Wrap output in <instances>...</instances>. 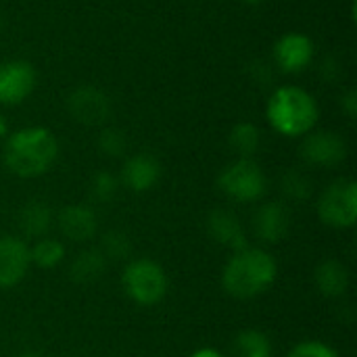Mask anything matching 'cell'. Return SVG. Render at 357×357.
Instances as JSON below:
<instances>
[{"mask_svg":"<svg viewBox=\"0 0 357 357\" xmlns=\"http://www.w3.org/2000/svg\"><path fill=\"white\" fill-rule=\"evenodd\" d=\"M59 157V140L44 126H27L6 136L2 159L10 174L23 180L44 176Z\"/></svg>","mask_w":357,"mask_h":357,"instance_id":"1","label":"cell"},{"mask_svg":"<svg viewBox=\"0 0 357 357\" xmlns=\"http://www.w3.org/2000/svg\"><path fill=\"white\" fill-rule=\"evenodd\" d=\"M266 119L274 132L284 138H303L314 132L320 119L316 96L295 84L278 86L266 105Z\"/></svg>","mask_w":357,"mask_h":357,"instance_id":"2","label":"cell"},{"mask_svg":"<svg viewBox=\"0 0 357 357\" xmlns=\"http://www.w3.org/2000/svg\"><path fill=\"white\" fill-rule=\"evenodd\" d=\"M278 276L276 259L259 247L232 253L222 272V287L234 299H253L266 293Z\"/></svg>","mask_w":357,"mask_h":357,"instance_id":"3","label":"cell"},{"mask_svg":"<svg viewBox=\"0 0 357 357\" xmlns=\"http://www.w3.org/2000/svg\"><path fill=\"white\" fill-rule=\"evenodd\" d=\"M218 188L236 203H255L268 190V178L255 159H236L218 176Z\"/></svg>","mask_w":357,"mask_h":357,"instance_id":"4","label":"cell"},{"mask_svg":"<svg viewBox=\"0 0 357 357\" xmlns=\"http://www.w3.org/2000/svg\"><path fill=\"white\" fill-rule=\"evenodd\" d=\"M121 284H123L126 295L134 303L142 307H151V305H157L165 297L167 274L157 261L140 257L126 266Z\"/></svg>","mask_w":357,"mask_h":357,"instance_id":"5","label":"cell"},{"mask_svg":"<svg viewBox=\"0 0 357 357\" xmlns=\"http://www.w3.org/2000/svg\"><path fill=\"white\" fill-rule=\"evenodd\" d=\"M318 218L335 230H349L357 222V184L354 180H337L318 199Z\"/></svg>","mask_w":357,"mask_h":357,"instance_id":"6","label":"cell"},{"mask_svg":"<svg viewBox=\"0 0 357 357\" xmlns=\"http://www.w3.org/2000/svg\"><path fill=\"white\" fill-rule=\"evenodd\" d=\"M299 155L314 167H337L347 157V142L331 130H318L303 136Z\"/></svg>","mask_w":357,"mask_h":357,"instance_id":"7","label":"cell"},{"mask_svg":"<svg viewBox=\"0 0 357 357\" xmlns=\"http://www.w3.org/2000/svg\"><path fill=\"white\" fill-rule=\"evenodd\" d=\"M272 56H274L276 67L282 73L295 75V73L305 71L312 65V61L316 56V46H314V40L307 33L287 31L274 42Z\"/></svg>","mask_w":357,"mask_h":357,"instance_id":"8","label":"cell"},{"mask_svg":"<svg viewBox=\"0 0 357 357\" xmlns=\"http://www.w3.org/2000/svg\"><path fill=\"white\" fill-rule=\"evenodd\" d=\"M36 67L23 59H10L0 63V105H21L36 88Z\"/></svg>","mask_w":357,"mask_h":357,"instance_id":"9","label":"cell"},{"mask_svg":"<svg viewBox=\"0 0 357 357\" xmlns=\"http://www.w3.org/2000/svg\"><path fill=\"white\" fill-rule=\"evenodd\" d=\"M67 111L82 126H105L111 117V100L98 88L79 86L69 94Z\"/></svg>","mask_w":357,"mask_h":357,"instance_id":"10","label":"cell"},{"mask_svg":"<svg viewBox=\"0 0 357 357\" xmlns=\"http://www.w3.org/2000/svg\"><path fill=\"white\" fill-rule=\"evenodd\" d=\"M29 245L19 236L0 238V289L17 287L29 272Z\"/></svg>","mask_w":357,"mask_h":357,"instance_id":"11","label":"cell"},{"mask_svg":"<svg viewBox=\"0 0 357 357\" xmlns=\"http://www.w3.org/2000/svg\"><path fill=\"white\" fill-rule=\"evenodd\" d=\"M291 232V211L282 201H268L253 215V234L268 245H276Z\"/></svg>","mask_w":357,"mask_h":357,"instance_id":"12","label":"cell"},{"mask_svg":"<svg viewBox=\"0 0 357 357\" xmlns=\"http://www.w3.org/2000/svg\"><path fill=\"white\" fill-rule=\"evenodd\" d=\"M161 178V163L157 157L149 153H138L126 159L119 176V184H123L132 192H146L151 190Z\"/></svg>","mask_w":357,"mask_h":357,"instance_id":"13","label":"cell"},{"mask_svg":"<svg viewBox=\"0 0 357 357\" xmlns=\"http://www.w3.org/2000/svg\"><path fill=\"white\" fill-rule=\"evenodd\" d=\"M59 230L65 238L73 243H86L96 234L98 218L88 205H67L56 215Z\"/></svg>","mask_w":357,"mask_h":357,"instance_id":"14","label":"cell"},{"mask_svg":"<svg viewBox=\"0 0 357 357\" xmlns=\"http://www.w3.org/2000/svg\"><path fill=\"white\" fill-rule=\"evenodd\" d=\"M207 232L209 236L232 251L245 249L247 247V236H245V228L238 220V215L226 207H218L209 213L207 218Z\"/></svg>","mask_w":357,"mask_h":357,"instance_id":"15","label":"cell"},{"mask_svg":"<svg viewBox=\"0 0 357 357\" xmlns=\"http://www.w3.org/2000/svg\"><path fill=\"white\" fill-rule=\"evenodd\" d=\"M316 287L328 299H339L349 289V272L337 259H326L316 268Z\"/></svg>","mask_w":357,"mask_h":357,"instance_id":"16","label":"cell"},{"mask_svg":"<svg viewBox=\"0 0 357 357\" xmlns=\"http://www.w3.org/2000/svg\"><path fill=\"white\" fill-rule=\"evenodd\" d=\"M52 226V209L46 203L31 201L19 211V228L27 238H44Z\"/></svg>","mask_w":357,"mask_h":357,"instance_id":"17","label":"cell"},{"mask_svg":"<svg viewBox=\"0 0 357 357\" xmlns=\"http://www.w3.org/2000/svg\"><path fill=\"white\" fill-rule=\"evenodd\" d=\"M107 264H109L107 257L98 249H86L73 257V261L69 266V276L77 284L94 282L102 276V272L107 270Z\"/></svg>","mask_w":357,"mask_h":357,"instance_id":"18","label":"cell"},{"mask_svg":"<svg viewBox=\"0 0 357 357\" xmlns=\"http://www.w3.org/2000/svg\"><path fill=\"white\" fill-rule=\"evenodd\" d=\"M228 144L241 159H253V155L261 146V132L255 123L241 121L230 130Z\"/></svg>","mask_w":357,"mask_h":357,"instance_id":"19","label":"cell"},{"mask_svg":"<svg viewBox=\"0 0 357 357\" xmlns=\"http://www.w3.org/2000/svg\"><path fill=\"white\" fill-rule=\"evenodd\" d=\"M65 257V247L61 241L56 238H38L31 247H29V259L31 266H38L42 270H50L54 266H59Z\"/></svg>","mask_w":357,"mask_h":357,"instance_id":"20","label":"cell"},{"mask_svg":"<svg viewBox=\"0 0 357 357\" xmlns=\"http://www.w3.org/2000/svg\"><path fill=\"white\" fill-rule=\"evenodd\" d=\"M234 356L236 357H272V343L268 335L261 331L249 328L243 331L234 341Z\"/></svg>","mask_w":357,"mask_h":357,"instance_id":"21","label":"cell"},{"mask_svg":"<svg viewBox=\"0 0 357 357\" xmlns=\"http://www.w3.org/2000/svg\"><path fill=\"white\" fill-rule=\"evenodd\" d=\"M280 190L289 201H305L312 195V182L303 172L297 169H289L284 172V176L280 178Z\"/></svg>","mask_w":357,"mask_h":357,"instance_id":"22","label":"cell"},{"mask_svg":"<svg viewBox=\"0 0 357 357\" xmlns=\"http://www.w3.org/2000/svg\"><path fill=\"white\" fill-rule=\"evenodd\" d=\"M98 251L109 259L113 261H119V259H128L130 253H132V243L128 238V234L119 232V230H109L107 234H102L100 238V247Z\"/></svg>","mask_w":357,"mask_h":357,"instance_id":"23","label":"cell"},{"mask_svg":"<svg viewBox=\"0 0 357 357\" xmlns=\"http://www.w3.org/2000/svg\"><path fill=\"white\" fill-rule=\"evenodd\" d=\"M119 190V178L111 172H96L90 180V197L96 203H109Z\"/></svg>","mask_w":357,"mask_h":357,"instance_id":"24","label":"cell"},{"mask_svg":"<svg viewBox=\"0 0 357 357\" xmlns=\"http://www.w3.org/2000/svg\"><path fill=\"white\" fill-rule=\"evenodd\" d=\"M128 149V140H126V134L117 128H102L100 134H98V151L107 157H121Z\"/></svg>","mask_w":357,"mask_h":357,"instance_id":"25","label":"cell"},{"mask_svg":"<svg viewBox=\"0 0 357 357\" xmlns=\"http://www.w3.org/2000/svg\"><path fill=\"white\" fill-rule=\"evenodd\" d=\"M287 357H341L333 347L320 341H303L295 345Z\"/></svg>","mask_w":357,"mask_h":357,"instance_id":"26","label":"cell"},{"mask_svg":"<svg viewBox=\"0 0 357 357\" xmlns=\"http://www.w3.org/2000/svg\"><path fill=\"white\" fill-rule=\"evenodd\" d=\"M341 109L345 111V115L349 119L357 117V90L356 88H347L345 94L341 96Z\"/></svg>","mask_w":357,"mask_h":357,"instance_id":"27","label":"cell"},{"mask_svg":"<svg viewBox=\"0 0 357 357\" xmlns=\"http://www.w3.org/2000/svg\"><path fill=\"white\" fill-rule=\"evenodd\" d=\"M190 357H224L218 349H211V347H203L199 351H195Z\"/></svg>","mask_w":357,"mask_h":357,"instance_id":"28","label":"cell"},{"mask_svg":"<svg viewBox=\"0 0 357 357\" xmlns=\"http://www.w3.org/2000/svg\"><path fill=\"white\" fill-rule=\"evenodd\" d=\"M6 134H8V123H6V119L2 117V113H0V140L6 138Z\"/></svg>","mask_w":357,"mask_h":357,"instance_id":"29","label":"cell"},{"mask_svg":"<svg viewBox=\"0 0 357 357\" xmlns=\"http://www.w3.org/2000/svg\"><path fill=\"white\" fill-rule=\"evenodd\" d=\"M17 357H42L40 354H36V351H23V354H19Z\"/></svg>","mask_w":357,"mask_h":357,"instance_id":"30","label":"cell"},{"mask_svg":"<svg viewBox=\"0 0 357 357\" xmlns=\"http://www.w3.org/2000/svg\"><path fill=\"white\" fill-rule=\"evenodd\" d=\"M241 2H245V4H251V6H255V4H261L264 0H241Z\"/></svg>","mask_w":357,"mask_h":357,"instance_id":"31","label":"cell"},{"mask_svg":"<svg viewBox=\"0 0 357 357\" xmlns=\"http://www.w3.org/2000/svg\"><path fill=\"white\" fill-rule=\"evenodd\" d=\"M0 29H2V17H0Z\"/></svg>","mask_w":357,"mask_h":357,"instance_id":"32","label":"cell"}]
</instances>
